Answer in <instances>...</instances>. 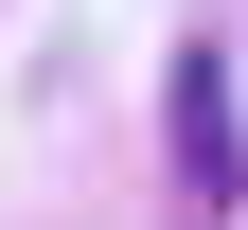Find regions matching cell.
<instances>
[{"label": "cell", "instance_id": "1", "mask_svg": "<svg viewBox=\"0 0 248 230\" xmlns=\"http://www.w3.org/2000/svg\"><path fill=\"white\" fill-rule=\"evenodd\" d=\"M160 177H177V230H231V195H248V124H231V53H177L160 71Z\"/></svg>", "mask_w": 248, "mask_h": 230}]
</instances>
